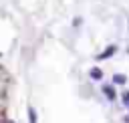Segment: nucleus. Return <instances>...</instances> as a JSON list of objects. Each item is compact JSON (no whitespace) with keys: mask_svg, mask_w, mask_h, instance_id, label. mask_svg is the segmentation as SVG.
<instances>
[{"mask_svg":"<svg viewBox=\"0 0 129 123\" xmlns=\"http://www.w3.org/2000/svg\"><path fill=\"white\" fill-rule=\"evenodd\" d=\"M103 93L107 95V99H115V89H113L111 85H105V87H103Z\"/></svg>","mask_w":129,"mask_h":123,"instance_id":"f257e3e1","label":"nucleus"},{"mask_svg":"<svg viewBox=\"0 0 129 123\" xmlns=\"http://www.w3.org/2000/svg\"><path fill=\"white\" fill-rule=\"evenodd\" d=\"M91 77H93V79H101V77H103L101 69H91Z\"/></svg>","mask_w":129,"mask_h":123,"instance_id":"f03ea898","label":"nucleus"},{"mask_svg":"<svg viewBox=\"0 0 129 123\" xmlns=\"http://www.w3.org/2000/svg\"><path fill=\"white\" fill-rule=\"evenodd\" d=\"M113 81H115V83H119V85H123V83H125V77H123V75H115V77H113Z\"/></svg>","mask_w":129,"mask_h":123,"instance_id":"7ed1b4c3","label":"nucleus"},{"mask_svg":"<svg viewBox=\"0 0 129 123\" xmlns=\"http://www.w3.org/2000/svg\"><path fill=\"white\" fill-rule=\"evenodd\" d=\"M111 52H115V46H111V48H107V50H105V52H103V54H101V56H103V58H105V56H109V54H111Z\"/></svg>","mask_w":129,"mask_h":123,"instance_id":"20e7f679","label":"nucleus"},{"mask_svg":"<svg viewBox=\"0 0 129 123\" xmlns=\"http://www.w3.org/2000/svg\"><path fill=\"white\" fill-rule=\"evenodd\" d=\"M30 123H36V115H34L32 109H30Z\"/></svg>","mask_w":129,"mask_h":123,"instance_id":"39448f33","label":"nucleus"},{"mask_svg":"<svg viewBox=\"0 0 129 123\" xmlns=\"http://www.w3.org/2000/svg\"><path fill=\"white\" fill-rule=\"evenodd\" d=\"M123 101H125V105H129V93H125V97H123Z\"/></svg>","mask_w":129,"mask_h":123,"instance_id":"423d86ee","label":"nucleus"}]
</instances>
